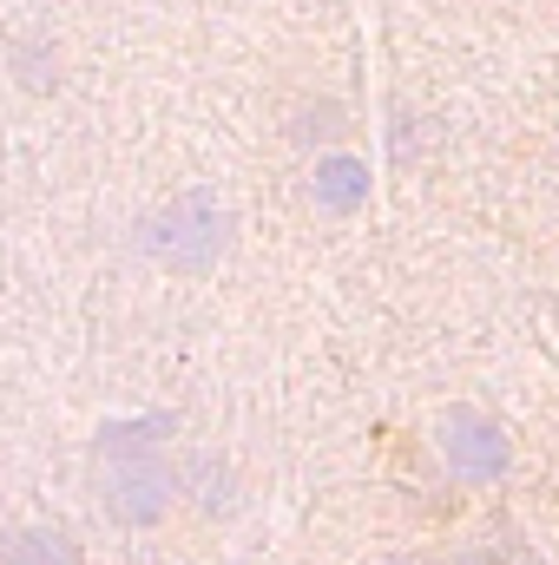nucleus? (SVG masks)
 Listing matches in <instances>:
<instances>
[{"label":"nucleus","instance_id":"1a4fd4ad","mask_svg":"<svg viewBox=\"0 0 559 565\" xmlns=\"http://www.w3.org/2000/svg\"><path fill=\"white\" fill-rule=\"evenodd\" d=\"M376 565H409V559H376Z\"/></svg>","mask_w":559,"mask_h":565},{"label":"nucleus","instance_id":"39448f33","mask_svg":"<svg viewBox=\"0 0 559 565\" xmlns=\"http://www.w3.org/2000/svg\"><path fill=\"white\" fill-rule=\"evenodd\" d=\"M0 565H86L80 540L53 520H27V526H7L0 533Z\"/></svg>","mask_w":559,"mask_h":565},{"label":"nucleus","instance_id":"0eeeda50","mask_svg":"<svg viewBox=\"0 0 559 565\" xmlns=\"http://www.w3.org/2000/svg\"><path fill=\"white\" fill-rule=\"evenodd\" d=\"M178 493H191L204 513H231V467L211 460V454H191L178 467Z\"/></svg>","mask_w":559,"mask_h":565},{"label":"nucleus","instance_id":"423d86ee","mask_svg":"<svg viewBox=\"0 0 559 565\" xmlns=\"http://www.w3.org/2000/svg\"><path fill=\"white\" fill-rule=\"evenodd\" d=\"M7 66L20 73V86H27V93H53V86H60L53 33H13V40H7Z\"/></svg>","mask_w":559,"mask_h":565},{"label":"nucleus","instance_id":"f03ea898","mask_svg":"<svg viewBox=\"0 0 559 565\" xmlns=\"http://www.w3.org/2000/svg\"><path fill=\"white\" fill-rule=\"evenodd\" d=\"M139 250L171 277H211L224 264V250H231V204L218 191H204V184L165 198L139 224Z\"/></svg>","mask_w":559,"mask_h":565},{"label":"nucleus","instance_id":"f257e3e1","mask_svg":"<svg viewBox=\"0 0 559 565\" xmlns=\"http://www.w3.org/2000/svg\"><path fill=\"white\" fill-rule=\"evenodd\" d=\"M171 415H126V422H106L93 434V487H99V507L113 526H158L178 500V467L165 460V434Z\"/></svg>","mask_w":559,"mask_h":565},{"label":"nucleus","instance_id":"7ed1b4c3","mask_svg":"<svg viewBox=\"0 0 559 565\" xmlns=\"http://www.w3.org/2000/svg\"><path fill=\"white\" fill-rule=\"evenodd\" d=\"M434 454H441L447 480H461V487H494V480H507V467H514V434L494 422L487 408L454 402V408L434 415Z\"/></svg>","mask_w":559,"mask_h":565},{"label":"nucleus","instance_id":"6e6552de","mask_svg":"<svg viewBox=\"0 0 559 565\" xmlns=\"http://www.w3.org/2000/svg\"><path fill=\"white\" fill-rule=\"evenodd\" d=\"M454 565H507V559H500V553H487V546H474V553H461Z\"/></svg>","mask_w":559,"mask_h":565},{"label":"nucleus","instance_id":"20e7f679","mask_svg":"<svg viewBox=\"0 0 559 565\" xmlns=\"http://www.w3.org/2000/svg\"><path fill=\"white\" fill-rule=\"evenodd\" d=\"M309 204L323 217H356L369 204V164L356 151H323L309 164Z\"/></svg>","mask_w":559,"mask_h":565}]
</instances>
